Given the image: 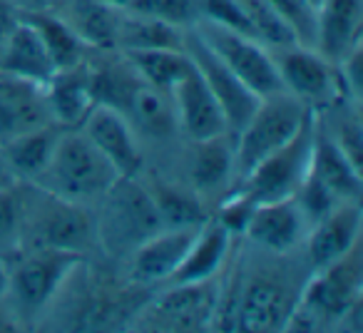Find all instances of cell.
<instances>
[{"mask_svg": "<svg viewBox=\"0 0 363 333\" xmlns=\"http://www.w3.org/2000/svg\"><path fill=\"white\" fill-rule=\"evenodd\" d=\"M117 172L82 132H60L45 169L33 182L52 197L85 202L112 187Z\"/></svg>", "mask_w": 363, "mask_h": 333, "instance_id": "1", "label": "cell"}, {"mask_svg": "<svg viewBox=\"0 0 363 333\" xmlns=\"http://www.w3.org/2000/svg\"><path fill=\"white\" fill-rule=\"evenodd\" d=\"M97 222V239L112 254L135 252L164 224L155 207V199L135 177H117L102 194V212Z\"/></svg>", "mask_w": 363, "mask_h": 333, "instance_id": "2", "label": "cell"}, {"mask_svg": "<svg viewBox=\"0 0 363 333\" xmlns=\"http://www.w3.org/2000/svg\"><path fill=\"white\" fill-rule=\"evenodd\" d=\"M311 107L294 97L291 92H277V95L262 97L247 120V125L239 130L237 147H234V172L239 179L249 174L262 159H267L272 152L284 147L298 127L311 115Z\"/></svg>", "mask_w": 363, "mask_h": 333, "instance_id": "3", "label": "cell"}, {"mask_svg": "<svg viewBox=\"0 0 363 333\" xmlns=\"http://www.w3.org/2000/svg\"><path fill=\"white\" fill-rule=\"evenodd\" d=\"M313 127H316V110L306 117V122L286 145L259 162L249 174H244L239 192L249 194L257 204L294 197L311 166Z\"/></svg>", "mask_w": 363, "mask_h": 333, "instance_id": "4", "label": "cell"}, {"mask_svg": "<svg viewBox=\"0 0 363 333\" xmlns=\"http://www.w3.org/2000/svg\"><path fill=\"white\" fill-rule=\"evenodd\" d=\"M194 30L202 38V43L239 77V82L249 87L254 95L262 97L277 95L284 92V82L279 77L277 62H274L272 52L267 50V45H262L259 40L247 35H239L227 28L209 23L204 18H199L194 23Z\"/></svg>", "mask_w": 363, "mask_h": 333, "instance_id": "5", "label": "cell"}, {"mask_svg": "<svg viewBox=\"0 0 363 333\" xmlns=\"http://www.w3.org/2000/svg\"><path fill=\"white\" fill-rule=\"evenodd\" d=\"M219 288L217 276L192 283H169L162 296L150 301L137 318L145 331H204L217 316Z\"/></svg>", "mask_w": 363, "mask_h": 333, "instance_id": "6", "label": "cell"}, {"mask_svg": "<svg viewBox=\"0 0 363 333\" xmlns=\"http://www.w3.org/2000/svg\"><path fill=\"white\" fill-rule=\"evenodd\" d=\"M80 264V254L60 249H30V254L18 261L13 271H8V293L16 301L21 316H38Z\"/></svg>", "mask_w": 363, "mask_h": 333, "instance_id": "7", "label": "cell"}, {"mask_svg": "<svg viewBox=\"0 0 363 333\" xmlns=\"http://www.w3.org/2000/svg\"><path fill=\"white\" fill-rule=\"evenodd\" d=\"M45 194V204L38 212H26V234L23 244L30 237V249H60V252L85 254L97 242V222L82 202H70Z\"/></svg>", "mask_w": 363, "mask_h": 333, "instance_id": "8", "label": "cell"}, {"mask_svg": "<svg viewBox=\"0 0 363 333\" xmlns=\"http://www.w3.org/2000/svg\"><path fill=\"white\" fill-rule=\"evenodd\" d=\"M182 50L187 52L189 60L197 65L207 87L212 90L214 100L222 107L224 120H227V132L239 135V130L247 125V120L257 110L259 97L244 82H239V77L204 45L197 30H189L187 35H182Z\"/></svg>", "mask_w": 363, "mask_h": 333, "instance_id": "9", "label": "cell"}, {"mask_svg": "<svg viewBox=\"0 0 363 333\" xmlns=\"http://www.w3.org/2000/svg\"><path fill=\"white\" fill-rule=\"evenodd\" d=\"M82 135L110 162L117 177H137L142 169V152L132 125L120 110L97 102L82 120Z\"/></svg>", "mask_w": 363, "mask_h": 333, "instance_id": "10", "label": "cell"}, {"mask_svg": "<svg viewBox=\"0 0 363 333\" xmlns=\"http://www.w3.org/2000/svg\"><path fill=\"white\" fill-rule=\"evenodd\" d=\"M274 50L277 55L272 57L286 92L306 102L311 110L313 105L328 102L336 95V75L331 70V62L323 55L301 45L274 47Z\"/></svg>", "mask_w": 363, "mask_h": 333, "instance_id": "11", "label": "cell"}, {"mask_svg": "<svg viewBox=\"0 0 363 333\" xmlns=\"http://www.w3.org/2000/svg\"><path fill=\"white\" fill-rule=\"evenodd\" d=\"M169 95L174 100L177 122L194 142L229 135L222 107L214 100L212 90L207 87L202 72L197 70L192 60H189V67L182 75V80L172 87Z\"/></svg>", "mask_w": 363, "mask_h": 333, "instance_id": "12", "label": "cell"}, {"mask_svg": "<svg viewBox=\"0 0 363 333\" xmlns=\"http://www.w3.org/2000/svg\"><path fill=\"white\" fill-rule=\"evenodd\" d=\"M308 174L316 177L331 192V197L338 204L361 202V192H363L361 169L348 159V154L336 145L331 132L326 130V125L318 117H316V127H313V147H311Z\"/></svg>", "mask_w": 363, "mask_h": 333, "instance_id": "13", "label": "cell"}, {"mask_svg": "<svg viewBox=\"0 0 363 333\" xmlns=\"http://www.w3.org/2000/svg\"><path fill=\"white\" fill-rule=\"evenodd\" d=\"M199 227H177L162 229L152 234L147 242L132 252V281L150 286V283L169 281L172 273L179 269L182 259L187 254L189 244L194 242Z\"/></svg>", "mask_w": 363, "mask_h": 333, "instance_id": "14", "label": "cell"}, {"mask_svg": "<svg viewBox=\"0 0 363 333\" xmlns=\"http://www.w3.org/2000/svg\"><path fill=\"white\" fill-rule=\"evenodd\" d=\"M40 87L43 85L0 72V145L23 132L48 125L50 110L45 102V90Z\"/></svg>", "mask_w": 363, "mask_h": 333, "instance_id": "15", "label": "cell"}, {"mask_svg": "<svg viewBox=\"0 0 363 333\" xmlns=\"http://www.w3.org/2000/svg\"><path fill=\"white\" fill-rule=\"evenodd\" d=\"M294 303L289 291L269 276L252 278L237 301V328L252 333L284 331Z\"/></svg>", "mask_w": 363, "mask_h": 333, "instance_id": "16", "label": "cell"}, {"mask_svg": "<svg viewBox=\"0 0 363 333\" xmlns=\"http://www.w3.org/2000/svg\"><path fill=\"white\" fill-rule=\"evenodd\" d=\"M361 202H343L313 222L308 234V259L313 269H323L348 254L361 239Z\"/></svg>", "mask_w": 363, "mask_h": 333, "instance_id": "17", "label": "cell"}, {"mask_svg": "<svg viewBox=\"0 0 363 333\" xmlns=\"http://www.w3.org/2000/svg\"><path fill=\"white\" fill-rule=\"evenodd\" d=\"M363 0H321L316 52L328 62H341L361 45Z\"/></svg>", "mask_w": 363, "mask_h": 333, "instance_id": "18", "label": "cell"}, {"mask_svg": "<svg viewBox=\"0 0 363 333\" xmlns=\"http://www.w3.org/2000/svg\"><path fill=\"white\" fill-rule=\"evenodd\" d=\"M0 47H3L0 50V72H8V75H16L21 80L35 82L43 87L55 75V65H52L45 45L26 21L13 23L11 30L3 35Z\"/></svg>", "mask_w": 363, "mask_h": 333, "instance_id": "19", "label": "cell"}, {"mask_svg": "<svg viewBox=\"0 0 363 333\" xmlns=\"http://www.w3.org/2000/svg\"><path fill=\"white\" fill-rule=\"evenodd\" d=\"M303 219L306 217H303V212L298 209L294 197L277 199V202H262L254 209L244 234L259 247L284 254L298 244L303 232Z\"/></svg>", "mask_w": 363, "mask_h": 333, "instance_id": "20", "label": "cell"}, {"mask_svg": "<svg viewBox=\"0 0 363 333\" xmlns=\"http://www.w3.org/2000/svg\"><path fill=\"white\" fill-rule=\"evenodd\" d=\"M43 90L50 117L65 127H80L87 112L97 105L92 92V72L82 62L70 70H57Z\"/></svg>", "mask_w": 363, "mask_h": 333, "instance_id": "21", "label": "cell"}, {"mask_svg": "<svg viewBox=\"0 0 363 333\" xmlns=\"http://www.w3.org/2000/svg\"><path fill=\"white\" fill-rule=\"evenodd\" d=\"M232 237L234 234L222 222H217V219L204 222L199 227L194 242L189 244L179 269L172 273L169 283H192L204 281V278H214L224 266Z\"/></svg>", "mask_w": 363, "mask_h": 333, "instance_id": "22", "label": "cell"}, {"mask_svg": "<svg viewBox=\"0 0 363 333\" xmlns=\"http://www.w3.org/2000/svg\"><path fill=\"white\" fill-rule=\"evenodd\" d=\"M120 8H112L102 0H72L67 11V26L85 45L112 50L117 47Z\"/></svg>", "mask_w": 363, "mask_h": 333, "instance_id": "23", "label": "cell"}, {"mask_svg": "<svg viewBox=\"0 0 363 333\" xmlns=\"http://www.w3.org/2000/svg\"><path fill=\"white\" fill-rule=\"evenodd\" d=\"M125 110L152 137H169L174 132V127L179 125L177 122L174 100H172L169 92L147 85L142 80H137V85L132 87Z\"/></svg>", "mask_w": 363, "mask_h": 333, "instance_id": "24", "label": "cell"}, {"mask_svg": "<svg viewBox=\"0 0 363 333\" xmlns=\"http://www.w3.org/2000/svg\"><path fill=\"white\" fill-rule=\"evenodd\" d=\"M23 21L38 33V38L45 45L52 65L57 70H70L85 60V43L72 33V28L60 18L48 16V11H26Z\"/></svg>", "mask_w": 363, "mask_h": 333, "instance_id": "25", "label": "cell"}, {"mask_svg": "<svg viewBox=\"0 0 363 333\" xmlns=\"http://www.w3.org/2000/svg\"><path fill=\"white\" fill-rule=\"evenodd\" d=\"M57 137H60V132H57L55 127L43 125V127H35V130L23 132V135L8 140L6 145H0V149L6 154L8 164H11V169L16 172V177H26L33 182V179L45 169Z\"/></svg>", "mask_w": 363, "mask_h": 333, "instance_id": "26", "label": "cell"}, {"mask_svg": "<svg viewBox=\"0 0 363 333\" xmlns=\"http://www.w3.org/2000/svg\"><path fill=\"white\" fill-rule=\"evenodd\" d=\"M127 62L142 82L172 92L189 67V55L182 47H152V50H127Z\"/></svg>", "mask_w": 363, "mask_h": 333, "instance_id": "27", "label": "cell"}, {"mask_svg": "<svg viewBox=\"0 0 363 333\" xmlns=\"http://www.w3.org/2000/svg\"><path fill=\"white\" fill-rule=\"evenodd\" d=\"M234 172V149L227 145V135L197 142L192 159V182L199 192H217Z\"/></svg>", "mask_w": 363, "mask_h": 333, "instance_id": "28", "label": "cell"}, {"mask_svg": "<svg viewBox=\"0 0 363 333\" xmlns=\"http://www.w3.org/2000/svg\"><path fill=\"white\" fill-rule=\"evenodd\" d=\"M117 47L122 50H152V47H182V35L177 28L137 13L122 11L117 28Z\"/></svg>", "mask_w": 363, "mask_h": 333, "instance_id": "29", "label": "cell"}, {"mask_svg": "<svg viewBox=\"0 0 363 333\" xmlns=\"http://www.w3.org/2000/svg\"><path fill=\"white\" fill-rule=\"evenodd\" d=\"M155 199V207L162 217L164 229H177V227H202L207 222L204 207L194 194L184 192L177 187H157L155 192H150Z\"/></svg>", "mask_w": 363, "mask_h": 333, "instance_id": "30", "label": "cell"}, {"mask_svg": "<svg viewBox=\"0 0 363 333\" xmlns=\"http://www.w3.org/2000/svg\"><path fill=\"white\" fill-rule=\"evenodd\" d=\"M269 3L294 35V43L308 47V50H316L318 8L311 6L308 0H269Z\"/></svg>", "mask_w": 363, "mask_h": 333, "instance_id": "31", "label": "cell"}, {"mask_svg": "<svg viewBox=\"0 0 363 333\" xmlns=\"http://www.w3.org/2000/svg\"><path fill=\"white\" fill-rule=\"evenodd\" d=\"M26 212L28 202L21 197L16 184L0 189V256L13 254L18 247H23Z\"/></svg>", "mask_w": 363, "mask_h": 333, "instance_id": "32", "label": "cell"}, {"mask_svg": "<svg viewBox=\"0 0 363 333\" xmlns=\"http://www.w3.org/2000/svg\"><path fill=\"white\" fill-rule=\"evenodd\" d=\"M247 13L249 23H252L254 38L267 47H286L296 45L294 35L289 33V28L284 26V21L277 16V11L272 8L269 0H239Z\"/></svg>", "mask_w": 363, "mask_h": 333, "instance_id": "33", "label": "cell"}, {"mask_svg": "<svg viewBox=\"0 0 363 333\" xmlns=\"http://www.w3.org/2000/svg\"><path fill=\"white\" fill-rule=\"evenodd\" d=\"M127 11L167 23L172 28H189L202 18L199 0H130Z\"/></svg>", "mask_w": 363, "mask_h": 333, "instance_id": "34", "label": "cell"}, {"mask_svg": "<svg viewBox=\"0 0 363 333\" xmlns=\"http://www.w3.org/2000/svg\"><path fill=\"white\" fill-rule=\"evenodd\" d=\"M254 209H257V202H254L249 194H244L237 189V192H234L232 197L222 204V212H219L217 222H222L232 234H244V229H247Z\"/></svg>", "mask_w": 363, "mask_h": 333, "instance_id": "35", "label": "cell"}, {"mask_svg": "<svg viewBox=\"0 0 363 333\" xmlns=\"http://www.w3.org/2000/svg\"><path fill=\"white\" fill-rule=\"evenodd\" d=\"M16 172L11 169V164H8L6 154H3V149H0V189L3 187H11V184H16Z\"/></svg>", "mask_w": 363, "mask_h": 333, "instance_id": "36", "label": "cell"}, {"mask_svg": "<svg viewBox=\"0 0 363 333\" xmlns=\"http://www.w3.org/2000/svg\"><path fill=\"white\" fill-rule=\"evenodd\" d=\"M13 28V18H11V0H0V38L6 35Z\"/></svg>", "mask_w": 363, "mask_h": 333, "instance_id": "37", "label": "cell"}, {"mask_svg": "<svg viewBox=\"0 0 363 333\" xmlns=\"http://www.w3.org/2000/svg\"><path fill=\"white\" fill-rule=\"evenodd\" d=\"M21 3L26 6V11H48L57 0H21Z\"/></svg>", "mask_w": 363, "mask_h": 333, "instance_id": "38", "label": "cell"}, {"mask_svg": "<svg viewBox=\"0 0 363 333\" xmlns=\"http://www.w3.org/2000/svg\"><path fill=\"white\" fill-rule=\"evenodd\" d=\"M6 293H8V271L0 264V296H6Z\"/></svg>", "mask_w": 363, "mask_h": 333, "instance_id": "39", "label": "cell"}, {"mask_svg": "<svg viewBox=\"0 0 363 333\" xmlns=\"http://www.w3.org/2000/svg\"><path fill=\"white\" fill-rule=\"evenodd\" d=\"M102 3H107L112 8H120V11H127V6H130V0H102Z\"/></svg>", "mask_w": 363, "mask_h": 333, "instance_id": "40", "label": "cell"}, {"mask_svg": "<svg viewBox=\"0 0 363 333\" xmlns=\"http://www.w3.org/2000/svg\"><path fill=\"white\" fill-rule=\"evenodd\" d=\"M308 3H311V6H316V8L321 6V0H308Z\"/></svg>", "mask_w": 363, "mask_h": 333, "instance_id": "41", "label": "cell"}, {"mask_svg": "<svg viewBox=\"0 0 363 333\" xmlns=\"http://www.w3.org/2000/svg\"><path fill=\"white\" fill-rule=\"evenodd\" d=\"M0 50H3V47H0Z\"/></svg>", "mask_w": 363, "mask_h": 333, "instance_id": "42", "label": "cell"}]
</instances>
